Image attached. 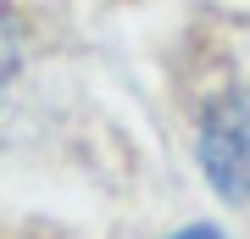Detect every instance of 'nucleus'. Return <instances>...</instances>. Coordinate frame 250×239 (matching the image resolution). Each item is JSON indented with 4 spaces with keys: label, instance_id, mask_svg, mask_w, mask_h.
I'll return each instance as SVG.
<instances>
[{
    "label": "nucleus",
    "instance_id": "nucleus-1",
    "mask_svg": "<svg viewBox=\"0 0 250 239\" xmlns=\"http://www.w3.org/2000/svg\"><path fill=\"white\" fill-rule=\"evenodd\" d=\"M200 167L223 200H250V89L223 95L200 117Z\"/></svg>",
    "mask_w": 250,
    "mask_h": 239
},
{
    "label": "nucleus",
    "instance_id": "nucleus-2",
    "mask_svg": "<svg viewBox=\"0 0 250 239\" xmlns=\"http://www.w3.org/2000/svg\"><path fill=\"white\" fill-rule=\"evenodd\" d=\"M17 56H22V39H17V17L0 6V78L17 72Z\"/></svg>",
    "mask_w": 250,
    "mask_h": 239
},
{
    "label": "nucleus",
    "instance_id": "nucleus-3",
    "mask_svg": "<svg viewBox=\"0 0 250 239\" xmlns=\"http://www.w3.org/2000/svg\"><path fill=\"white\" fill-rule=\"evenodd\" d=\"M172 239H223V234L206 228V222H195V228H184V234H172Z\"/></svg>",
    "mask_w": 250,
    "mask_h": 239
}]
</instances>
